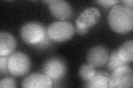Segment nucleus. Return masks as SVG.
I'll list each match as a JSON object with an SVG mask.
<instances>
[{"label":"nucleus","mask_w":133,"mask_h":88,"mask_svg":"<svg viewBox=\"0 0 133 88\" xmlns=\"http://www.w3.org/2000/svg\"><path fill=\"white\" fill-rule=\"evenodd\" d=\"M108 21L116 33L125 34L130 31L133 27L132 8L124 4L113 6L108 13Z\"/></svg>","instance_id":"f257e3e1"},{"label":"nucleus","mask_w":133,"mask_h":88,"mask_svg":"<svg viewBox=\"0 0 133 88\" xmlns=\"http://www.w3.org/2000/svg\"><path fill=\"white\" fill-rule=\"evenodd\" d=\"M20 35L23 40L28 45L38 46L48 37L47 30L38 22H29L22 27Z\"/></svg>","instance_id":"f03ea898"},{"label":"nucleus","mask_w":133,"mask_h":88,"mask_svg":"<svg viewBox=\"0 0 133 88\" xmlns=\"http://www.w3.org/2000/svg\"><path fill=\"white\" fill-rule=\"evenodd\" d=\"M74 28L73 25L65 20L56 21L51 24L47 30L49 38L56 42H64L73 36Z\"/></svg>","instance_id":"7ed1b4c3"},{"label":"nucleus","mask_w":133,"mask_h":88,"mask_svg":"<svg viewBox=\"0 0 133 88\" xmlns=\"http://www.w3.org/2000/svg\"><path fill=\"white\" fill-rule=\"evenodd\" d=\"M7 67L10 73L14 76H24L31 68L30 60L27 54L23 52H14L8 58Z\"/></svg>","instance_id":"20e7f679"},{"label":"nucleus","mask_w":133,"mask_h":88,"mask_svg":"<svg viewBox=\"0 0 133 88\" xmlns=\"http://www.w3.org/2000/svg\"><path fill=\"white\" fill-rule=\"evenodd\" d=\"M132 70L128 65L115 69L110 75L109 87H132Z\"/></svg>","instance_id":"39448f33"},{"label":"nucleus","mask_w":133,"mask_h":88,"mask_svg":"<svg viewBox=\"0 0 133 88\" xmlns=\"http://www.w3.org/2000/svg\"><path fill=\"white\" fill-rule=\"evenodd\" d=\"M42 72L52 79L58 81L63 78L66 72L65 61L60 57H53L45 61L42 66Z\"/></svg>","instance_id":"423d86ee"},{"label":"nucleus","mask_w":133,"mask_h":88,"mask_svg":"<svg viewBox=\"0 0 133 88\" xmlns=\"http://www.w3.org/2000/svg\"><path fill=\"white\" fill-rule=\"evenodd\" d=\"M49 3V8L52 15L60 20L69 19L73 14L72 8L70 4L63 0L45 1Z\"/></svg>","instance_id":"0eeeda50"},{"label":"nucleus","mask_w":133,"mask_h":88,"mask_svg":"<svg viewBox=\"0 0 133 88\" xmlns=\"http://www.w3.org/2000/svg\"><path fill=\"white\" fill-rule=\"evenodd\" d=\"M101 17V12L98 8L90 7L86 8L79 15L76 20L77 28L88 29L96 24Z\"/></svg>","instance_id":"6e6552de"},{"label":"nucleus","mask_w":133,"mask_h":88,"mask_svg":"<svg viewBox=\"0 0 133 88\" xmlns=\"http://www.w3.org/2000/svg\"><path fill=\"white\" fill-rule=\"evenodd\" d=\"M87 61L95 68L104 65L109 58V51L104 46L98 45L91 47L87 54Z\"/></svg>","instance_id":"1a4fd4ad"},{"label":"nucleus","mask_w":133,"mask_h":88,"mask_svg":"<svg viewBox=\"0 0 133 88\" xmlns=\"http://www.w3.org/2000/svg\"><path fill=\"white\" fill-rule=\"evenodd\" d=\"M52 79L44 74L32 73L25 78L22 87L28 88H50L52 86Z\"/></svg>","instance_id":"9d476101"},{"label":"nucleus","mask_w":133,"mask_h":88,"mask_svg":"<svg viewBox=\"0 0 133 88\" xmlns=\"http://www.w3.org/2000/svg\"><path fill=\"white\" fill-rule=\"evenodd\" d=\"M16 40L10 33L1 31L0 33V56H7L15 50Z\"/></svg>","instance_id":"9b49d317"},{"label":"nucleus","mask_w":133,"mask_h":88,"mask_svg":"<svg viewBox=\"0 0 133 88\" xmlns=\"http://www.w3.org/2000/svg\"><path fill=\"white\" fill-rule=\"evenodd\" d=\"M109 74L104 70L96 71L94 76L90 81L86 82L85 86L91 88L109 87Z\"/></svg>","instance_id":"f8f14e48"},{"label":"nucleus","mask_w":133,"mask_h":88,"mask_svg":"<svg viewBox=\"0 0 133 88\" xmlns=\"http://www.w3.org/2000/svg\"><path fill=\"white\" fill-rule=\"evenodd\" d=\"M118 57L123 61L127 63L132 61L133 57V41L128 40L125 41L116 50Z\"/></svg>","instance_id":"ddd939ff"},{"label":"nucleus","mask_w":133,"mask_h":88,"mask_svg":"<svg viewBox=\"0 0 133 88\" xmlns=\"http://www.w3.org/2000/svg\"><path fill=\"white\" fill-rule=\"evenodd\" d=\"M95 73H96L95 68L88 63L82 65L79 70L80 78L85 82H88L91 79H92Z\"/></svg>","instance_id":"4468645a"},{"label":"nucleus","mask_w":133,"mask_h":88,"mask_svg":"<svg viewBox=\"0 0 133 88\" xmlns=\"http://www.w3.org/2000/svg\"><path fill=\"white\" fill-rule=\"evenodd\" d=\"M108 60H109V61H108V68L111 71L114 70L115 69L121 66L128 65V63L123 61L118 57L116 50H114L111 53L110 56H109Z\"/></svg>","instance_id":"2eb2a0df"},{"label":"nucleus","mask_w":133,"mask_h":88,"mask_svg":"<svg viewBox=\"0 0 133 88\" xmlns=\"http://www.w3.org/2000/svg\"><path fill=\"white\" fill-rule=\"evenodd\" d=\"M17 87L16 82L15 79L10 77L3 78L0 81V87L14 88Z\"/></svg>","instance_id":"dca6fc26"},{"label":"nucleus","mask_w":133,"mask_h":88,"mask_svg":"<svg viewBox=\"0 0 133 88\" xmlns=\"http://www.w3.org/2000/svg\"><path fill=\"white\" fill-rule=\"evenodd\" d=\"M8 57L2 56L0 57V73L1 74H5L7 72V61Z\"/></svg>","instance_id":"f3484780"},{"label":"nucleus","mask_w":133,"mask_h":88,"mask_svg":"<svg viewBox=\"0 0 133 88\" xmlns=\"http://www.w3.org/2000/svg\"><path fill=\"white\" fill-rule=\"evenodd\" d=\"M119 2V1H117V0H115V1H113V0H110V1H104V0H101V1H95V2L98 3L101 6L105 8H108L111 6H114L116 5V3H118Z\"/></svg>","instance_id":"a211bd4d"},{"label":"nucleus","mask_w":133,"mask_h":88,"mask_svg":"<svg viewBox=\"0 0 133 88\" xmlns=\"http://www.w3.org/2000/svg\"><path fill=\"white\" fill-rule=\"evenodd\" d=\"M124 5H126L128 7H130V8H133V4L132 0H128V1H122Z\"/></svg>","instance_id":"6ab92c4d"},{"label":"nucleus","mask_w":133,"mask_h":88,"mask_svg":"<svg viewBox=\"0 0 133 88\" xmlns=\"http://www.w3.org/2000/svg\"><path fill=\"white\" fill-rule=\"evenodd\" d=\"M88 29H79L78 28H76V31L79 34H85V33L88 31Z\"/></svg>","instance_id":"aec40b11"}]
</instances>
